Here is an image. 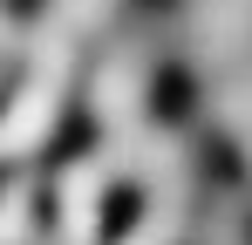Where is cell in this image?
Returning <instances> with one entry per match:
<instances>
[{"instance_id": "1", "label": "cell", "mask_w": 252, "mask_h": 245, "mask_svg": "<svg viewBox=\"0 0 252 245\" xmlns=\"http://www.w3.org/2000/svg\"><path fill=\"white\" fill-rule=\"evenodd\" d=\"M102 14H109V0H55V21H62L68 34H75V28H95Z\"/></svg>"}]
</instances>
